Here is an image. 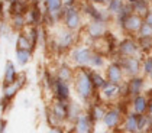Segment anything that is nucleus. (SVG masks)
I'll return each mask as SVG.
<instances>
[{"label": "nucleus", "instance_id": "nucleus-1", "mask_svg": "<svg viewBox=\"0 0 152 133\" xmlns=\"http://www.w3.org/2000/svg\"><path fill=\"white\" fill-rule=\"evenodd\" d=\"M72 88L77 98L83 104L88 106L93 101L97 91L94 90L93 81L90 77V68H75V75L72 80Z\"/></svg>", "mask_w": 152, "mask_h": 133}, {"label": "nucleus", "instance_id": "nucleus-2", "mask_svg": "<svg viewBox=\"0 0 152 133\" xmlns=\"http://www.w3.org/2000/svg\"><path fill=\"white\" fill-rule=\"evenodd\" d=\"M51 44L57 54H67L78 44V35L72 31L65 29L62 25L55 26V31L51 38Z\"/></svg>", "mask_w": 152, "mask_h": 133}, {"label": "nucleus", "instance_id": "nucleus-3", "mask_svg": "<svg viewBox=\"0 0 152 133\" xmlns=\"http://www.w3.org/2000/svg\"><path fill=\"white\" fill-rule=\"evenodd\" d=\"M94 49L88 44H77L68 52V62L74 68H90Z\"/></svg>", "mask_w": 152, "mask_h": 133}, {"label": "nucleus", "instance_id": "nucleus-4", "mask_svg": "<svg viewBox=\"0 0 152 133\" xmlns=\"http://www.w3.org/2000/svg\"><path fill=\"white\" fill-rule=\"evenodd\" d=\"M61 25L72 32H78L84 29V15L81 12V7L80 4L77 6H71V7H64V12H62V19H61Z\"/></svg>", "mask_w": 152, "mask_h": 133}, {"label": "nucleus", "instance_id": "nucleus-5", "mask_svg": "<svg viewBox=\"0 0 152 133\" xmlns=\"http://www.w3.org/2000/svg\"><path fill=\"white\" fill-rule=\"evenodd\" d=\"M81 32L88 39V45H91L107 35V23L100 20H87Z\"/></svg>", "mask_w": 152, "mask_h": 133}, {"label": "nucleus", "instance_id": "nucleus-6", "mask_svg": "<svg viewBox=\"0 0 152 133\" xmlns=\"http://www.w3.org/2000/svg\"><path fill=\"white\" fill-rule=\"evenodd\" d=\"M119 64L125 75H128L129 78L138 77L142 73V60L138 57H120Z\"/></svg>", "mask_w": 152, "mask_h": 133}, {"label": "nucleus", "instance_id": "nucleus-7", "mask_svg": "<svg viewBox=\"0 0 152 133\" xmlns=\"http://www.w3.org/2000/svg\"><path fill=\"white\" fill-rule=\"evenodd\" d=\"M26 83H28L26 74H25L23 71H22V73H19L18 80H16L13 84L1 85V97H4V98H7V100L13 101V100H15V97L18 96V93H19L25 85H26Z\"/></svg>", "mask_w": 152, "mask_h": 133}, {"label": "nucleus", "instance_id": "nucleus-8", "mask_svg": "<svg viewBox=\"0 0 152 133\" xmlns=\"http://www.w3.org/2000/svg\"><path fill=\"white\" fill-rule=\"evenodd\" d=\"M104 77H106V80H107V83H110V84L123 85L125 84V77L126 75H125L120 64H119V61H117V62H110L106 67Z\"/></svg>", "mask_w": 152, "mask_h": 133}, {"label": "nucleus", "instance_id": "nucleus-9", "mask_svg": "<svg viewBox=\"0 0 152 133\" xmlns=\"http://www.w3.org/2000/svg\"><path fill=\"white\" fill-rule=\"evenodd\" d=\"M123 114H122V110L117 109V107H112V109H107L104 117H103V126L106 127V130H116L117 127L123 123Z\"/></svg>", "mask_w": 152, "mask_h": 133}, {"label": "nucleus", "instance_id": "nucleus-10", "mask_svg": "<svg viewBox=\"0 0 152 133\" xmlns=\"http://www.w3.org/2000/svg\"><path fill=\"white\" fill-rule=\"evenodd\" d=\"M117 52L120 57H138V54L140 52L138 39H133V38L122 39L120 44L117 45Z\"/></svg>", "mask_w": 152, "mask_h": 133}, {"label": "nucleus", "instance_id": "nucleus-11", "mask_svg": "<svg viewBox=\"0 0 152 133\" xmlns=\"http://www.w3.org/2000/svg\"><path fill=\"white\" fill-rule=\"evenodd\" d=\"M106 111L107 109L104 107V104H103V101L100 100V97H99V93H97V101H91L88 106H87V110H86V114L90 117V120L93 121L94 124L97 123V121H102L103 120V117H104Z\"/></svg>", "mask_w": 152, "mask_h": 133}, {"label": "nucleus", "instance_id": "nucleus-12", "mask_svg": "<svg viewBox=\"0 0 152 133\" xmlns=\"http://www.w3.org/2000/svg\"><path fill=\"white\" fill-rule=\"evenodd\" d=\"M52 96L55 100H59V101H65V103L71 101V84L55 78V84L52 88Z\"/></svg>", "mask_w": 152, "mask_h": 133}, {"label": "nucleus", "instance_id": "nucleus-13", "mask_svg": "<svg viewBox=\"0 0 152 133\" xmlns=\"http://www.w3.org/2000/svg\"><path fill=\"white\" fill-rule=\"evenodd\" d=\"M143 25V17L136 15V13H130L129 16H126V19L123 20L122 28L123 31L129 33V35H133V33H139L140 28Z\"/></svg>", "mask_w": 152, "mask_h": 133}, {"label": "nucleus", "instance_id": "nucleus-14", "mask_svg": "<svg viewBox=\"0 0 152 133\" xmlns=\"http://www.w3.org/2000/svg\"><path fill=\"white\" fill-rule=\"evenodd\" d=\"M122 96V85H115V84H107L99 91V97L103 103H112L116 98Z\"/></svg>", "mask_w": 152, "mask_h": 133}, {"label": "nucleus", "instance_id": "nucleus-15", "mask_svg": "<svg viewBox=\"0 0 152 133\" xmlns=\"http://www.w3.org/2000/svg\"><path fill=\"white\" fill-rule=\"evenodd\" d=\"M68 103H70V101H68ZM68 103H65V101H59V100L52 98L51 104L48 106L49 110L54 113V116H55V117H57L62 124H65L67 120H68Z\"/></svg>", "mask_w": 152, "mask_h": 133}, {"label": "nucleus", "instance_id": "nucleus-16", "mask_svg": "<svg viewBox=\"0 0 152 133\" xmlns=\"http://www.w3.org/2000/svg\"><path fill=\"white\" fill-rule=\"evenodd\" d=\"M54 74H55L57 80H61L64 83L72 84V80H74V75H75V68L71 65L70 62H62V64H59L58 67L55 68Z\"/></svg>", "mask_w": 152, "mask_h": 133}, {"label": "nucleus", "instance_id": "nucleus-17", "mask_svg": "<svg viewBox=\"0 0 152 133\" xmlns=\"http://www.w3.org/2000/svg\"><path fill=\"white\" fill-rule=\"evenodd\" d=\"M125 87H126V94L128 96H139V94H142V91L145 88V78L142 75L132 77V78H129V81L125 83Z\"/></svg>", "mask_w": 152, "mask_h": 133}, {"label": "nucleus", "instance_id": "nucleus-18", "mask_svg": "<svg viewBox=\"0 0 152 133\" xmlns=\"http://www.w3.org/2000/svg\"><path fill=\"white\" fill-rule=\"evenodd\" d=\"M26 20L29 26H41L44 23V10L38 4H31L29 12L26 13Z\"/></svg>", "mask_w": 152, "mask_h": 133}, {"label": "nucleus", "instance_id": "nucleus-19", "mask_svg": "<svg viewBox=\"0 0 152 133\" xmlns=\"http://www.w3.org/2000/svg\"><path fill=\"white\" fill-rule=\"evenodd\" d=\"M94 127V123L90 120V117L83 113L81 116L75 120V123L72 124V132L74 133H91Z\"/></svg>", "mask_w": 152, "mask_h": 133}, {"label": "nucleus", "instance_id": "nucleus-20", "mask_svg": "<svg viewBox=\"0 0 152 133\" xmlns=\"http://www.w3.org/2000/svg\"><path fill=\"white\" fill-rule=\"evenodd\" d=\"M148 107H149V98L145 94H139L132 98V111L133 113H136L139 116L148 114Z\"/></svg>", "mask_w": 152, "mask_h": 133}, {"label": "nucleus", "instance_id": "nucleus-21", "mask_svg": "<svg viewBox=\"0 0 152 133\" xmlns=\"http://www.w3.org/2000/svg\"><path fill=\"white\" fill-rule=\"evenodd\" d=\"M139 114L136 113H128L123 120V132L126 133H138L139 132Z\"/></svg>", "mask_w": 152, "mask_h": 133}, {"label": "nucleus", "instance_id": "nucleus-22", "mask_svg": "<svg viewBox=\"0 0 152 133\" xmlns=\"http://www.w3.org/2000/svg\"><path fill=\"white\" fill-rule=\"evenodd\" d=\"M18 75H19V73H18L15 64L10 60H7L6 64H4V73H3V83H1V85L13 84L18 80Z\"/></svg>", "mask_w": 152, "mask_h": 133}, {"label": "nucleus", "instance_id": "nucleus-23", "mask_svg": "<svg viewBox=\"0 0 152 133\" xmlns=\"http://www.w3.org/2000/svg\"><path fill=\"white\" fill-rule=\"evenodd\" d=\"M29 7H31V3L26 1V0H19L16 3L10 4L7 7V15L12 17V16H18V15H23L26 16V13L29 12Z\"/></svg>", "mask_w": 152, "mask_h": 133}, {"label": "nucleus", "instance_id": "nucleus-24", "mask_svg": "<svg viewBox=\"0 0 152 133\" xmlns=\"http://www.w3.org/2000/svg\"><path fill=\"white\" fill-rule=\"evenodd\" d=\"M83 113H86V111H84V109H83L81 104H78L77 101L71 100L70 103H68V120H67V123L74 124L75 120L81 116Z\"/></svg>", "mask_w": 152, "mask_h": 133}, {"label": "nucleus", "instance_id": "nucleus-25", "mask_svg": "<svg viewBox=\"0 0 152 133\" xmlns=\"http://www.w3.org/2000/svg\"><path fill=\"white\" fill-rule=\"evenodd\" d=\"M10 28H12L13 32H18V33H20V32H25L26 29H28V20H26V16L23 15H18V16H12L10 17Z\"/></svg>", "mask_w": 152, "mask_h": 133}, {"label": "nucleus", "instance_id": "nucleus-26", "mask_svg": "<svg viewBox=\"0 0 152 133\" xmlns=\"http://www.w3.org/2000/svg\"><path fill=\"white\" fill-rule=\"evenodd\" d=\"M109 64L106 62L104 55L102 52H97L94 51L93 58H91V62H90V70H96V71H102V70H106Z\"/></svg>", "mask_w": 152, "mask_h": 133}, {"label": "nucleus", "instance_id": "nucleus-27", "mask_svg": "<svg viewBox=\"0 0 152 133\" xmlns=\"http://www.w3.org/2000/svg\"><path fill=\"white\" fill-rule=\"evenodd\" d=\"M90 77H91V81H93L94 90L99 93L106 84H107V80H106L104 74L102 71H96V70H90Z\"/></svg>", "mask_w": 152, "mask_h": 133}, {"label": "nucleus", "instance_id": "nucleus-28", "mask_svg": "<svg viewBox=\"0 0 152 133\" xmlns=\"http://www.w3.org/2000/svg\"><path fill=\"white\" fill-rule=\"evenodd\" d=\"M41 81H42L44 88H45L47 91H49V93H52V88H54V84H55V74L51 73L48 68H44Z\"/></svg>", "mask_w": 152, "mask_h": 133}, {"label": "nucleus", "instance_id": "nucleus-29", "mask_svg": "<svg viewBox=\"0 0 152 133\" xmlns=\"http://www.w3.org/2000/svg\"><path fill=\"white\" fill-rule=\"evenodd\" d=\"M26 33H28V36L31 39L32 48H34V52H35L38 45H39V39H41V28L39 26H28Z\"/></svg>", "mask_w": 152, "mask_h": 133}, {"label": "nucleus", "instance_id": "nucleus-30", "mask_svg": "<svg viewBox=\"0 0 152 133\" xmlns=\"http://www.w3.org/2000/svg\"><path fill=\"white\" fill-rule=\"evenodd\" d=\"M34 52L32 51H26V49H16V62L20 68L26 67L29 64V61L32 60Z\"/></svg>", "mask_w": 152, "mask_h": 133}, {"label": "nucleus", "instance_id": "nucleus-31", "mask_svg": "<svg viewBox=\"0 0 152 133\" xmlns=\"http://www.w3.org/2000/svg\"><path fill=\"white\" fill-rule=\"evenodd\" d=\"M16 49H26V51H32V52H34L32 44H31V39H29V36H28L26 31H25V32H20V33H18V36H16Z\"/></svg>", "mask_w": 152, "mask_h": 133}, {"label": "nucleus", "instance_id": "nucleus-32", "mask_svg": "<svg viewBox=\"0 0 152 133\" xmlns=\"http://www.w3.org/2000/svg\"><path fill=\"white\" fill-rule=\"evenodd\" d=\"M125 0H112L109 4H107V12L110 13L112 16H119L120 13H122V10L125 9Z\"/></svg>", "mask_w": 152, "mask_h": 133}, {"label": "nucleus", "instance_id": "nucleus-33", "mask_svg": "<svg viewBox=\"0 0 152 133\" xmlns=\"http://www.w3.org/2000/svg\"><path fill=\"white\" fill-rule=\"evenodd\" d=\"M45 120H47V124L49 126V129H51V127H57V126H64V124L54 116V113L49 110V107L45 109Z\"/></svg>", "mask_w": 152, "mask_h": 133}, {"label": "nucleus", "instance_id": "nucleus-34", "mask_svg": "<svg viewBox=\"0 0 152 133\" xmlns=\"http://www.w3.org/2000/svg\"><path fill=\"white\" fill-rule=\"evenodd\" d=\"M138 45L142 52H152V38H138Z\"/></svg>", "mask_w": 152, "mask_h": 133}, {"label": "nucleus", "instance_id": "nucleus-35", "mask_svg": "<svg viewBox=\"0 0 152 133\" xmlns=\"http://www.w3.org/2000/svg\"><path fill=\"white\" fill-rule=\"evenodd\" d=\"M138 38H152V26L148 23L142 25V28H140L139 33H138Z\"/></svg>", "mask_w": 152, "mask_h": 133}, {"label": "nucleus", "instance_id": "nucleus-36", "mask_svg": "<svg viewBox=\"0 0 152 133\" xmlns=\"http://www.w3.org/2000/svg\"><path fill=\"white\" fill-rule=\"evenodd\" d=\"M151 71H152V55H149V57L142 60V73L145 75H148Z\"/></svg>", "mask_w": 152, "mask_h": 133}, {"label": "nucleus", "instance_id": "nucleus-37", "mask_svg": "<svg viewBox=\"0 0 152 133\" xmlns=\"http://www.w3.org/2000/svg\"><path fill=\"white\" fill-rule=\"evenodd\" d=\"M10 106H12V101H10V100H7V98H4V97L0 98V110H1L3 114L10 109Z\"/></svg>", "mask_w": 152, "mask_h": 133}, {"label": "nucleus", "instance_id": "nucleus-38", "mask_svg": "<svg viewBox=\"0 0 152 133\" xmlns=\"http://www.w3.org/2000/svg\"><path fill=\"white\" fill-rule=\"evenodd\" d=\"M93 4L99 6V7H107V4L112 1V0H90Z\"/></svg>", "mask_w": 152, "mask_h": 133}, {"label": "nucleus", "instance_id": "nucleus-39", "mask_svg": "<svg viewBox=\"0 0 152 133\" xmlns=\"http://www.w3.org/2000/svg\"><path fill=\"white\" fill-rule=\"evenodd\" d=\"M6 130H7V120L1 117L0 119V133H6Z\"/></svg>", "mask_w": 152, "mask_h": 133}, {"label": "nucleus", "instance_id": "nucleus-40", "mask_svg": "<svg viewBox=\"0 0 152 133\" xmlns=\"http://www.w3.org/2000/svg\"><path fill=\"white\" fill-rule=\"evenodd\" d=\"M48 133H67L64 126H57V127H51Z\"/></svg>", "mask_w": 152, "mask_h": 133}, {"label": "nucleus", "instance_id": "nucleus-41", "mask_svg": "<svg viewBox=\"0 0 152 133\" xmlns=\"http://www.w3.org/2000/svg\"><path fill=\"white\" fill-rule=\"evenodd\" d=\"M143 22L145 23H148V25H151L152 26V10H149V12L146 13L145 16H143Z\"/></svg>", "mask_w": 152, "mask_h": 133}, {"label": "nucleus", "instance_id": "nucleus-42", "mask_svg": "<svg viewBox=\"0 0 152 133\" xmlns=\"http://www.w3.org/2000/svg\"><path fill=\"white\" fill-rule=\"evenodd\" d=\"M149 98V107H148V114H152V93H151V96L148 97Z\"/></svg>", "mask_w": 152, "mask_h": 133}, {"label": "nucleus", "instance_id": "nucleus-43", "mask_svg": "<svg viewBox=\"0 0 152 133\" xmlns=\"http://www.w3.org/2000/svg\"><path fill=\"white\" fill-rule=\"evenodd\" d=\"M3 4H4V3L0 1V22L3 20V12H4V10H3Z\"/></svg>", "mask_w": 152, "mask_h": 133}, {"label": "nucleus", "instance_id": "nucleus-44", "mask_svg": "<svg viewBox=\"0 0 152 133\" xmlns=\"http://www.w3.org/2000/svg\"><path fill=\"white\" fill-rule=\"evenodd\" d=\"M0 1H3V3H6V4H13V3H16V1H19V0H0Z\"/></svg>", "mask_w": 152, "mask_h": 133}, {"label": "nucleus", "instance_id": "nucleus-45", "mask_svg": "<svg viewBox=\"0 0 152 133\" xmlns=\"http://www.w3.org/2000/svg\"><path fill=\"white\" fill-rule=\"evenodd\" d=\"M25 107H29V100H28V98L25 100Z\"/></svg>", "mask_w": 152, "mask_h": 133}, {"label": "nucleus", "instance_id": "nucleus-46", "mask_svg": "<svg viewBox=\"0 0 152 133\" xmlns=\"http://www.w3.org/2000/svg\"><path fill=\"white\" fill-rule=\"evenodd\" d=\"M146 77H148V78H149V81H152V71L149 74H148V75H146Z\"/></svg>", "mask_w": 152, "mask_h": 133}, {"label": "nucleus", "instance_id": "nucleus-47", "mask_svg": "<svg viewBox=\"0 0 152 133\" xmlns=\"http://www.w3.org/2000/svg\"><path fill=\"white\" fill-rule=\"evenodd\" d=\"M103 133H116L115 130H106V132H103Z\"/></svg>", "mask_w": 152, "mask_h": 133}, {"label": "nucleus", "instance_id": "nucleus-48", "mask_svg": "<svg viewBox=\"0 0 152 133\" xmlns=\"http://www.w3.org/2000/svg\"><path fill=\"white\" fill-rule=\"evenodd\" d=\"M81 3H87V1H90V0H80Z\"/></svg>", "mask_w": 152, "mask_h": 133}, {"label": "nucleus", "instance_id": "nucleus-49", "mask_svg": "<svg viewBox=\"0 0 152 133\" xmlns=\"http://www.w3.org/2000/svg\"><path fill=\"white\" fill-rule=\"evenodd\" d=\"M138 133H148V132H138Z\"/></svg>", "mask_w": 152, "mask_h": 133}, {"label": "nucleus", "instance_id": "nucleus-50", "mask_svg": "<svg viewBox=\"0 0 152 133\" xmlns=\"http://www.w3.org/2000/svg\"><path fill=\"white\" fill-rule=\"evenodd\" d=\"M91 133H97V132H94V130H93V132H91Z\"/></svg>", "mask_w": 152, "mask_h": 133}, {"label": "nucleus", "instance_id": "nucleus-51", "mask_svg": "<svg viewBox=\"0 0 152 133\" xmlns=\"http://www.w3.org/2000/svg\"><path fill=\"white\" fill-rule=\"evenodd\" d=\"M26 1H29V0H26Z\"/></svg>", "mask_w": 152, "mask_h": 133}]
</instances>
